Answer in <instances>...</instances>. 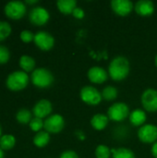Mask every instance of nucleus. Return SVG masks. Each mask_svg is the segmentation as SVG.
I'll list each match as a JSON object with an SVG mask.
<instances>
[{"instance_id":"f257e3e1","label":"nucleus","mask_w":157,"mask_h":158,"mask_svg":"<svg viewBox=\"0 0 157 158\" xmlns=\"http://www.w3.org/2000/svg\"><path fill=\"white\" fill-rule=\"evenodd\" d=\"M130 73V62L127 57L118 56H116L109 64L108 74L115 81H123Z\"/></svg>"},{"instance_id":"f03ea898","label":"nucleus","mask_w":157,"mask_h":158,"mask_svg":"<svg viewBox=\"0 0 157 158\" xmlns=\"http://www.w3.org/2000/svg\"><path fill=\"white\" fill-rule=\"evenodd\" d=\"M32 83L39 88H47L54 82V76L51 71L46 69H36L31 74Z\"/></svg>"},{"instance_id":"7ed1b4c3","label":"nucleus","mask_w":157,"mask_h":158,"mask_svg":"<svg viewBox=\"0 0 157 158\" xmlns=\"http://www.w3.org/2000/svg\"><path fill=\"white\" fill-rule=\"evenodd\" d=\"M29 77L24 71H15L8 75L6 79V86L11 91H21L27 87Z\"/></svg>"},{"instance_id":"20e7f679","label":"nucleus","mask_w":157,"mask_h":158,"mask_svg":"<svg viewBox=\"0 0 157 158\" xmlns=\"http://www.w3.org/2000/svg\"><path fill=\"white\" fill-rule=\"evenodd\" d=\"M130 116V108L127 104L123 102H118L113 104L107 111V117L109 119L120 122L125 120Z\"/></svg>"},{"instance_id":"39448f33","label":"nucleus","mask_w":157,"mask_h":158,"mask_svg":"<svg viewBox=\"0 0 157 158\" xmlns=\"http://www.w3.org/2000/svg\"><path fill=\"white\" fill-rule=\"evenodd\" d=\"M80 96L85 104L90 106H97L101 103L103 99L102 94L95 87L90 85L81 88Z\"/></svg>"},{"instance_id":"423d86ee","label":"nucleus","mask_w":157,"mask_h":158,"mask_svg":"<svg viewBox=\"0 0 157 158\" xmlns=\"http://www.w3.org/2000/svg\"><path fill=\"white\" fill-rule=\"evenodd\" d=\"M26 13V6L21 1L8 2L5 6V14L12 19H19Z\"/></svg>"},{"instance_id":"0eeeda50","label":"nucleus","mask_w":157,"mask_h":158,"mask_svg":"<svg viewBox=\"0 0 157 158\" xmlns=\"http://www.w3.org/2000/svg\"><path fill=\"white\" fill-rule=\"evenodd\" d=\"M65 127V120L61 115L55 114L48 117L43 122V128L48 133H59Z\"/></svg>"},{"instance_id":"6e6552de","label":"nucleus","mask_w":157,"mask_h":158,"mask_svg":"<svg viewBox=\"0 0 157 158\" xmlns=\"http://www.w3.org/2000/svg\"><path fill=\"white\" fill-rule=\"evenodd\" d=\"M138 138L144 143H155L157 142V127L154 124L142 126L138 131Z\"/></svg>"},{"instance_id":"1a4fd4ad","label":"nucleus","mask_w":157,"mask_h":158,"mask_svg":"<svg viewBox=\"0 0 157 158\" xmlns=\"http://www.w3.org/2000/svg\"><path fill=\"white\" fill-rule=\"evenodd\" d=\"M143 108L148 112H157V91L155 89H146L141 97Z\"/></svg>"},{"instance_id":"9d476101","label":"nucleus","mask_w":157,"mask_h":158,"mask_svg":"<svg viewBox=\"0 0 157 158\" xmlns=\"http://www.w3.org/2000/svg\"><path fill=\"white\" fill-rule=\"evenodd\" d=\"M49 12L43 6H36L32 8L29 14L30 21L37 26H43L49 20Z\"/></svg>"},{"instance_id":"9b49d317","label":"nucleus","mask_w":157,"mask_h":158,"mask_svg":"<svg viewBox=\"0 0 157 158\" xmlns=\"http://www.w3.org/2000/svg\"><path fill=\"white\" fill-rule=\"evenodd\" d=\"M34 43L43 51H49L55 44L54 37L46 31H39L34 35Z\"/></svg>"},{"instance_id":"f8f14e48","label":"nucleus","mask_w":157,"mask_h":158,"mask_svg":"<svg viewBox=\"0 0 157 158\" xmlns=\"http://www.w3.org/2000/svg\"><path fill=\"white\" fill-rule=\"evenodd\" d=\"M110 5L112 10L121 17L130 15L134 8L133 3L130 0H112Z\"/></svg>"},{"instance_id":"ddd939ff","label":"nucleus","mask_w":157,"mask_h":158,"mask_svg":"<svg viewBox=\"0 0 157 158\" xmlns=\"http://www.w3.org/2000/svg\"><path fill=\"white\" fill-rule=\"evenodd\" d=\"M52 110H53V106H52L51 102L46 99H42L35 104L32 111H33L35 118H43L49 116Z\"/></svg>"},{"instance_id":"4468645a","label":"nucleus","mask_w":157,"mask_h":158,"mask_svg":"<svg viewBox=\"0 0 157 158\" xmlns=\"http://www.w3.org/2000/svg\"><path fill=\"white\" fill-rule=\"evenodd\" d=\"M87 76H88V79L92 82L97 83V84H102L107 80L108 74L105 69H103L101 67L94 66L88 70Z\"/></svg>"},{"instance_id":"2eb2a0df","label":"nucleus","mask_w":157,"mask_h":158,"mask_svg":"<svg viewBox=\"0 0 157 158\" xmlns=\"http://www.w3.org/2000/svg\"><path fill=\"white\" fill-rule=\"evenodd\" d=\"M134 9L138 15L142 17H149L155 12V5L150 0H141L135 4Z\"/></svg>"},{"instance_id":"dca6fc26","label":"nucleus","mask_w":157,"mask_h":158,"mask_svg":"<svg viewBox=\"0 0 157 158\" xmlns=\"http://www.w3.org/2000/svg\"><path fill=\"white\" fill-rule=\"evenodd\" d=\"M130 122L132 126L139 127L143 126L146 121V113L142 109H135L130 114Z\"/></svg>"},{"instance_id":"f3484780","label":"nucleus","mask_w":157,"mask_h":158,"mask_svg":"<svg viewBox=\"0 0 157 158\" xmlns=\"http://www.w3.org/2000/svg\"><path fill=\"white\" fill-rule=\"evenodd\" d=\"M56 6L58 10L65 14H72L74 9L77 7V1L75 0H58L56 2Z\"/></svg>"},{"instance_id":"a211bd4d","label":"nucleus","mask_w":157,"mask_h":158,"mask_svg":"<svg viewBox=\"0 0 157 158\" xmlns=\"http://www.w3.org/2000/svg\"><path fill=\"white\" fill-rule=\"evenodd\" d=\"M108 117L104 114H96L91 119L92 127L96 131H103L108 124Z\"/></svg>"},{"instance_id":"6ab92c4d","label":"nucleus","mask_w":157,"mask_h":158,"mask_svg":"<svg viewBox=\"0 0 157 158\" xmlns=\"http://www.w3.org/2000/svg\"><path fill=\"white\" fill-rule=\"evenodd\" d=\"M113 158H136L135 154L132 150L125 147L111 149Z\"/></svg>"},{"instance_id":"aec40b11","label":"nucleus","mask_w":157,"mask_h":158,"mask_svg":"<svg viewBox=\"0 0 157 158\" xmlns=\"http://www.w3.org/2000/svg\"><path fill=\"white\" fill-rule=\"evenodd\" d=\"M50 141V135L47 131H39L33 138V143L39 148H43L48 144Z\"/></svg>"},{"instance_id":"412c9836","label":"nucleus","mask_w":157,"mask_h":158,"mask_svg":"<svg viewBox=\"0 0 157 158\" xmlns=\"http://www.w3.org/2000/svg\"><path fill=\"white\" fill-rule=\"evenodd\" d=\"M19 66L24 72H30L35 67V60L30 56H22L19 59Z\"/></svg>"},{"instance_id":"4be33fe9","label":"nucleus","mask_w":157,"mask_h":158,"mask_svg":"<svg viewBox=\"0 0 157 158\" xmlns=\"http://www.w3.org/2000/svg\"><path fill=\"white\" fill-rule=\"evenodd\" d=\"M16 143L15 137L10 134H6L0 138V148L2 150H10L14 147Z\"/></svg>"},{"instance_id":"5701e85b","label":"nucleus","mask_w":157,"mask_h":158,"mask_svg":"<svg viewBox=\"0 0 157 158\" xmlns=\"http://www.w3.org/2000/svg\"><path fill=\"white\" fill-rule=\"evenodd\" d=\"M118 89L114 86H111V85L105 87L103 89V92H102V97H103V99H105L106 101L115 100L118 97Z\"/></svg>"},{"instance_id":"b1692460","label":"nucleus","mask_w":157,"mask_h":158,"mask_svg":"<svg viewBox=\"0 0 157 158\" xmlns=\"http://www.w3.org/2000/svg\"><path fill=\"white\" fill-rule=\"evenodd\" d=\"M16 118H17L18 122H19L21 124H27V123L31 122V120L32 119L31 113L26 108H22V109L19 110L17 113Z\"/></svg>"},{"instance_id":"393cba45","label":"nucleus","mask_w":157,"mask_h":158,"mask_svg":"<svg viewBox=\"0 0 157 158\" xmlns=\"http://www.w3.org/2000/svg\"><path fill=\"white\" fill-rule=\"evenodd\" d=\"M111 155V149H109V147L105 144H100L95 149L96 158H110Z\"/></svg>"},{"instance_id":"a878e982","label":"nucleus","mask_w":157,"mask_h":158,"mask_svg":"<svg viewBox=\"0 0 157 158\" xmlns=\"http://www.w3.org/2000/svg\"><path fill=\"white\" fill-rule=\"evenodd\" d=\"M11 33V27L6 21H0V41L6 39Z\"/></svg>"},{"instance_id":"bb28decb","label":"nucleus","mask_w":157,"mask_h":158,"mask_svg":"<svg viewBox=\"0 0 157 158\" xmlns=\"http://www.w3.org/2000/svg\"><path fill=\"white\" fill-rule=\"evenodd\" d=\"M30 128L31 129V131L39 132L42 128H43V121L42 120V118H34L30 122Z\"/></svg>"},{"instance_id":"cd10ccee","label":"nucleus","mask_w":157,"mask_h":158,"mask_svg":"<svg viewBox=\"0 0 157 158\" xmlns=\"http://www.w3.org/2000/svg\"><path fill=\"white\" fill-rule=\"evenodd\" d=\"M10 56L9 51L6 46L0 45V64H5L8 61Z\"/></svg>"},{"instance_id":"c85d7f7f","label":"nucleus","mask_w":157,"mask_h":158,"mask_svg":"<svg viewBox=\"0 0 157 158\" xmlns=\"http://www.w3.org/2000/svg\"><path fill=\"white\" fill-rule=\"evenodd\" d=\"M20 39L24 43H30L32 40H34V35L31 31H23L20 33Z\"/></svg>"},{"instance_id":"c756f323","label":"nucleus","mask_w":157,"mask_h":158,"mask_svg":"<svg viewBox=\"0 0 157 158\" xmlns=\"http://www.w3.org/2000/svg\"><path fill=\"white\" fill-rule=\"evenodd\" d=\"M72 15H73L74 18L81 19H83V18H84L85 12H84V10H83L82 8H81V7H76V8L74 9V11L72 12Z\"/></svg>"},{"instance_id":"7c9ffc66","label":"nucleus","mask_w":157,"mask_h":158,"mask_svg":"<svg viewBox=\"0 0 157 158\" xmlns=\"http://www.w3.org/2000/svg\"><path fill=\"white\" fill-rule=\"evenodd\" d=\"M60 158H79V156L74 151H65L61 154Z\"/></svg>"},{"instance_id":"2f4dec72","label":"nucleus","mask_w":157,"mask_h":158,"mask_svg":"<svg viewBox=\"0 0 157 158\" xmlns=\"http://www.w3.org/2000/svg\"><path fill=\"white\" fill-rule=\"evenodd\" d=\"M152 155L154 156L155 158H157V142H155L153 144V147H152Z\"/></svg>"},{"instance_id":"473e14b6","label":"nucleus","mask_w":157,"mask_h":158,"mask_svg":"<svg viewBox=\"0 0 157 158\" xmlns=\"http://www.w3.org/2000/svg\"><path fill=\"white\" fill-rule=\"evenodd\" d=\"M25 3L28 4V5H33V4L38 3V0H26Z\"/></svg>"},{"instance_id":"72a5a7b5","label":"nucleus","mask_w":157,"mask_h":158,"mask_svg":"<svg viewBox=\"0 0 157 158\" xmlns=\"http://www.w3.org/2000/svg\"><path fill=\"white\" fill-rule=\"evenodd\" d=\"M0 158H4V152L1 148H0Z\"/></svg>"},{"instance_id":"f704fd0d","label":"nucleus","mask_w":157,"mask_h":158,"mask_svg":"<svg viewBox=\"0 0 157 158\" xmlns=\"http://www.w3.org/2000/svg\"><path fill=\"white\" fill-rule=\"evenodd\" d=\"M155 66L157 67V55L156 56H155Z\"/></svg>"},{"instance_id":"c9c22d12","label":"nucleus","mask_w":157,"mask_h":158,"mask_svg":"<svg viewBox=\"0 0 157 158\" xmlns=\"http://www.w3.org/2000/svg\"><path fill=\"white\" fill-rule=\"evenodd\" d=\"M1 132H2V130H1V127H0V136H1Z\"/></svg>"}]
</instances>
